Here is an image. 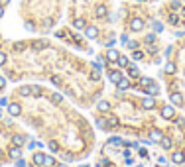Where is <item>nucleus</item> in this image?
Wrapping results in <instances>:
<instances>
[{
    "instance_id": "aec40b11",
    "label": "nucleus",
    "mask_w": 185,
    "mask_h": 167,
    "mask_svg": "<svg viewBox=\"0 0 185 167\" xmlns=\"http://www.w3.org/2000/svg\"><path fill=\"white\" fill-rule=\"evenodd\" d=\"M128 75H130V77H140L138 67H136V65H130V63H128Z\"/></svg>"
},
{
    "instance_id": "423d86ee",
    "label": "nucleus",
    "mask_w": 185,
    "mask_h": 167,
    "mask_svg": "<svg viewBox=\"0 0 185 167\" xmlns=\"http://www.w3.org/2000/svg\"><path fill=\"white\" fill-rule=\"evenodd\" d=\"M8 114L10 116H20L22 114V106L16 104V102H14V104H8Z\"/></svg>"
},
{
    "instance_id": "b1692460",
    "label": "nucleus",
    "mask_w": 185,
    "mask_h": 167,
    "mask_svg": "<svg viewBox=\"0 0 185 167\" xmlns=\"http://www.w3.org/2000/svg\"><path fill=\"white\" fill-rule=\"evenodd\" d=\"M61 100H63V96L59 94V93H53V94H51V102H53V104H59Z\"/></svg>"
},
{
    "instance_id": "6ab92c4d",
    "label": "nucleus",
    "mask_w": 185,
    "mask_h": 167,
    "mask_svg": "<svg viewBox=\"0 0 185 167\" xmlns=\"http://www.w3.org/2000/svg\"><path fill=\"white\" fill-rule=\"evenodd\" d=\"M106 124H108V128H118V118L116 116H110V118H106Z\"/></svg>"
},
{
    "instance_id": "4468645a",
    "label": "nucleus",
    "mask_w": 185,
    "mask_h": 167,
    "mask_svg": "<svg viewBox=\"0 0 185 167\" xmlns=\"http://www.w3.org/2000/svg\"><path fill=\"white\" fill-rule=\"evenodd\" d=\"M106 57H108V61H110V63H116V59L120 57V55H118L116 49H108V55Z\"/></svg>"
},
{
    "instance_id": "f8f14e48",
    "label": "nucleus",
    "mask_w": 185,
    "mask_h": 167,
    "mask_svg": "<svg viewBox=\"0 0 185 167\" xmlns=\"http://www.w3.org/2000/svg\"><path fill=\"white\" fill-rule=\"evenodd\" d=\"M95 14H97V18H106V14H108V10H106V6H97L95 8Z\"/></svg>"
},
{
    "instance_id": "c03bdc74",
    "label": "nucleus",
    "mask_w": 185,
    "mask_h": 167,
    "mask_svg": "<svg viewBox=\"0 0 185 167\" xmlns=\"http://www.w3.org/2000/svg\"><path fill=\"white\" fill-rule=\"evenodd\" d=\"M16 167H26V163L22 159H18V161H16Z\"/></svg>"
},
{
    "instance_id": "20e7f679",
    "label": "nucleus",
    "mask_w": 185,
    "mask_h": 167,
    "mask_svg": "<svg viewBox=\"0 0 185 167\" xmlns=\"http://www.w3.org/2000/svg\"><path fill=\"white\" fill-rule=\"evenodd\" d=\"M140 104H142L144 110H152V108L156 106V100H154V96H146V98H142V102H140Z\"/></svg>"
},
{
    "instance_id": "7c9ffc66",
    "label": "nucleus",
    "mask_w": 185,
    "mask_h": 167,
    "mask_svg": "<svg viewBox=\"0 0 185 167\" xmlns=\"http://www.w3.org/2000/svg\"><path fill=\"white\" fill-rule=\"evenodd\" d=\"M47 148H49L53 153H55V152H59V144H57V142H49V144H47Z\"/></svg>"
},
{
    "instance_id": "412c9836",
    "label": "nucleus",
    "mask_w": 185,
    "mask_h": 167,
    "mask_svg": "<svg viewBox=\"0 0 185 167\" xmlns=\"http://www.w3.org/2000/svg\"><path fill=\"white\" fill-rule=\"evenodd\" d=\"M73 26H75L77 30H85V28H87V24H85V20H83V18H77V20L73 22Z\"/></svg>"
},
{
    "instance_id": "7ed1b4c3",
    "label": "nucleus",
    "mask_w": 185,
    "mask_h": 167,
    "mask_svg": "<svg viewBox=\"0 0 185 167\" xmlns=\"http://www.w3.org/2000/svg\"><path fill=\"white\" fill-rule=\"evenodd\" d=\"M130 30H132V31L144 30V20L142 18H132V20H130Z\"/></svg>"
},
{
    "instance_id": "dca6fc26",
    "label": "nucleus",
    "mask_w": 185,
    "mask_h": 167,
    "mask_svg": "<svg viewBox=\"0 0 185 167\" xmlns=\"http://www.w3.org/2000/svg\"><path fill=\"white\" fill-rule=\"evenodd\" d=\"M160 144H161V148H164V149H171V138L170 136H164Z\"/></svg>"
},
{
    "instance_id": "49530a36",
    "label": "nucleus",
    "mask_w": 185,
    "mask_h": 167,
    "mask_svg": "<svg viewBox=\"0 0 185 167\" xmlns=\"http://www.w3.org/2000/svg\"><path fill=\"white\" fill-rule=\"evenodd\" d=\"M175 122L179 124V126H183V124H185V120H183V118H175Z\"/></svg>"
},
{
    "instance_id": "cd10ccee",
    "label": "nucleus",
    "mask_w": 185,
    "mask_h": 167,
    "mask_svg": "<svg viewBox=\"0 0 185 167\" xmlns=\"http://www.w3.org/2000/svg\"><path fill=\"white\" fill-rule=\"evenodd\" d=\"M152 28H154V31H156V34H160V31H164V26H161L160 22H154V24H152Z\"/></svg>"
},
{
    "instance_id": "393cba45",
    "label": "nucleus",
    "mask_w": 185,
    "mask_h": 167,
    "mask_svg": "<svg viewBox=\"0 0 185 167\" xmlns=\"http://www.w3.org/2000/svg\"><path fill=\"white\" fill-rule=\"evenodd\" d=\"M154 81L148 79V77H140V87H148V85H152Z\"/></svg>"
},
{
    "instance_id": "ddd939ff",
    "label": "nucleus",
    "mask_w": 185,
    "mask_h": 167,
    "mask_svg": "<svg viewBox=\"0 0 185 167\" xmlns=\"http://www.w3.org/2000/svg\"><path fill=\"white\" fill-rule=\"evenodd\" d=\"M116 89H118V90H126V89H130V81L122 77V79L116 83Z\"/></svg>"
},
{
    "instance_id": "39448f33",
    "label": "nucleus",
    "mask_w": 185,
    "mask_h": 167,
    "mask_svg": "<svg viewBox=\"0 0 185 167\" xmlns=\"http://www.w3.org/2000/svg\"><path fill=\"white\" fill-rule=\"evenodd\" d=\"M142 90H144L148 96H157V93H160V89H157L156 83H152V85H148V87H144Z\"/></svg>"
},
{
    "instance_id": "f257e3e1",
    "label": "nucleus",
    "mask_w": 185,
    "mask_h": 167,
    "mask_svg": "<svg viewBox=\"0 0 185 167\" xmlns=\"http://www.w3.org/2000/svg\"><path fill=\"white\" fill-rule=\"evenodd\" d=\"M161 118H166V120L175 118V106H173V104H166L164 108H161Z\"/></svg>"
},
{
    "instance_id": "a19ab883",
    "label": "nucleus",
    "mask_w": 185,
    "mask_h": 167,
    "mask_svg": "<svg viewBox=\"0 0 185 167\" xmlns=\"http://www.w3.org/2000/svg\"><path fill=\"white\" fill-rule=\"evenodd\" d=\"M170 22H171V24H177V22H179V18H177L175 14H173V16H170Z\"/></svg>"
},
{
    "instance_id": "a878e982",
    "label": "nucleus",
    "mask_w": 185,
    "mask_h": 167,
    "mask_svg": "<svg viewBox=\"0 0 185 167\" xmlns=\"http://www.w3.org/2000/svg\"><path fill=\"white\" fill-rule=\"evenodd\" d=\"M51 165H55V159L49 157V155H45V161H43V167H51Z\"/></svg>"
},
{
    "instance_id": "72a5a7b5",
    "label": "nucleus",
    "mask_w": 185,
    "mask_h": 167,
    "mask_svg": "<svg viewBox=\"0 0 185 167\" xmlns=\"http://www.w3.org/2000/svg\"><path fill=\"white\" fill-rule=\"evenodd\" d=\"M126 45H128L132 51H134V49H138V41H130V40H128V41H126Z\"/></svg>"
},
{
    "instance_id": "37998d69",
    "label": "nucleus",
    "mask_w": 185,
    "mask_h": 167,
    "mask_svg": "<svg viewBox=\"0 0 185 167\" xmlns=\"http://www.w3.org/2000/svg\"><path fill=\"white\" fill-rule=\"evenodd\" d=\"M120 41H122V44H126V41H128V35L122 34V35H120Z\"/></svg>"
},
{
    "instance_id": "c9c22d12",
    "label": "nucleus",
    "mask_w": 185,
    "mask_h": 167,
    "mask_svg": "<svg viewBox=\"0 0 185 167\" xmlns=\"http://www.w3.org/2000/svg\"><path fill=\"white\" fill-rule=\"evenodd\" d=\"M32 94L40 96V94H41V89H40V87H32Z\"/></svg>"
},
{
    "instance_id": "e433bc0d",
    "label": "nucleus",
    "mask_w": 185,
    "mask_h": 167,
    "mask_svg": "<svg viewBox=\"0 0 185 167\" xmlns=\"http://www.w3.org/2000/svg\"><path fill=\"white\" fill-rule=\"evenodd\" d=\"M24 47H26V44H22V41H20V44H16V45H14V51H22Z\"/></svg>"
},
{
    "instance_id": "ea45409f",
    "label": "nucleus",
    "mask_w": 185,
    "mask_h": 167,
    "mask_svg": "<svg viewBox=\"0 0 185 167\" xmlns=\"http://www.w3.org/2000/svg\"><path fill=\"white\" fill-rule=\"evenodd\" d=\"M4 63H6V55H4V53H2V51H0V67H2V65H4Z\"/></svg>"
},
{
    "instance_id": "9d476101",
    "label": "nucleus",
    "mask_w": 185,
    "mask_h": 167,
    "mask_svg": "<svg viewBox=\"0 0 185 167\" xmlns=\"http://www.w3.org/2000/svg\"><path fill=\"white\" fill-rule=\"evenodd\" d=\"M150 138H152V142H154V144H157V142H161L164 134H161V130H157V128H156V130L150 132Z\"/></svg>"
},
{
    "instance_id": "c756f323",
    "label": "nucleus",
    "mask_w": 185,
    "mask_h": 167,
    "mask_svg": "<svg viewBox=\"0 0 185 167\" xmlns=\"http://www.w3.org/2000/svg\"><path fill=\"white\" fill-rule=\"evenodd\" d=\"M164 71H166L167 75H171V73H175V65H173V63H167V65H166V69H164Z\"/></svg>"
},
{
    "instance_id": "79ce46f5",
    "label": "nucleus",
    "mask_w": 185,
    "mask_h": 167,
    "mask_svg": "<svg viewBox=\"0 0 185 167\" xmlns=\"http://www.w3.org/2000/svg\"><path fill=\"white\" fill-rule=\"evenodd\" d=\"M4 87H6V79L0 77V89H4Z\"/></svg>"
},
{
    "instance_id": "1a4fd4ad",
    "label": "nucleus",
    "mask_w": 185,
    "mask_h": 167,
    "mask_svg": "<svg viewBox=\"0 0 185 167\" xmlns=\"http://www.w3.org/2000/svg\"><path fill=\"white\" fill-rule=\"evenodd\" d=\"M122 77H124V73H120V71H110V73H108V81L114 83V85H116Z\"/></svg>"
},
{
    "instance_id": "9b49d317",
    "label": "nucleus",
    "mask_w": 185,
    "mask_h": 167,
    "mask_svg": "<svg viewBox=\"0 0 185 167\" xmlns=\"http://www.w3.org/2000/svg\"><path fill=\"white\" fill-rule=\"evenodd\" d=\"M43 161H45V155H43L41 152H36V153H34V163H36L37 167H43Z\"/></svg>"
},
{
    "instance_id": "2eb2a0df",
    "label": "nucleus",
    "mask_w": 185,
    "mask_h": 167,
    "mask_svg": "<svg viewBox=\"0 0 185 167\" xmlns=\"http://www.w3.org/2000/svg\"><path fill=\"white\" fill-rule=\"evenodd\" d=\"M97 108H99V112H108L110 110V104H108L106 100H101L99 104H97Z\"/></svg>"
},
{
    "instance_id": "4be33fe9",
    "label": "nucleus",
    "mask_w": 185,
    "mask_h": 167,
    "mask_svg": "<svg viewBox=\"0 0 185 167\" xmlns=\"http://www.w3.org/2000/svg\"><path fill=\"white\" fill-rule=\"evenodd\" d=\"M116 65H118V67H128V57L120 55V57L116 59Z\"/></svg>"
},
{
    "instance_id": "5701e85b",
    "label": "nucleus",
    "mask_w": 185,
    "mask_h": 167,
    "mask_svg": "<svg viewBox=\"0 0 185 167\" xmlns=\"http://www.w3.org/2000/svg\"><path fill=\"white\" fill-rule=\"evenodd\" d=\"M97 126L102 128V130H108V124H106V118H99L97 120Z\"/></svg>"
},
{
    "instance_id": "a211bd4d",
    "label": "nucleus",
    "mask_w": 185,
    "mask_h": 167,
    "mask_svg": "<svg viewBox=\"0 0 185 167\" xmlns=\"http://www.w3.org/2000/svg\"><path fill=\"white\" fill-rule=\"evenodd\" d=\"M20 153H22V152H20V148H18V145H14V148L8 152V155H10L12 159H18V157H20Z\"/></svg>"
},
{
    "instance_id": "a18cd8bd",
    "label": "nucleus",
    "mask_w": 185,
    "mask_h": 167,
    "mask_svg": "<svg viewBox=\"0 0 185 167\" xmlns=\"http://www.w3.org/2000/svg\"><path fill=\"white\" fill-rule=\"evenodd\" d=\"M140 155H142V157H146V155H148V152H146L144 148H140Z\"/></svg>"
},
{
    "instance_id": "f03ea898",
    "label": "nucleus",
    "mask_w": 185,
    "mask_h": 167,
    "mask_svg": "<svg viewBox=\"0 0 185 167\" xmlns=\"http://www.w3.org/2000/svg\"><path fill=\"white\" fill-rule=\"evenodd\" d=\"M170 102L173 106H185L183 104V94L181 93H170Z\"/></svg>"
},
{
    "instance_id": "2f4dec72",
    "label": "nucleus",
    "mask_w": 185,
    "mask_h": 167,
    "mask_svg": "<svg viewBox=\"0 0 185 167\" xmlns=\"http://www.w3.org/2000/svg\"><path fill=\"white\" fill-rule=\"evenodd\" d=\"M108 144H110V145H122V140L120 138H110V140H108Z\"/></svg>"
},
{
    "instance_id": "4c0bfd02",
    "label": "nucleus",
    "mask_w": 185,
    "mask_h": 167,
    "mask_svg": "<svg viewBox=\"0 0 185 167\" xmlns=\"http://www.w3.org/2000/svg\"><path fill=\"white\" fill-rule=\"evenodd\" d=\"M51 83L55 85V87H59V85H61V79H59V77H51Z\"/></svg>"
},
{
    "instance_id": "09e8293b",
    "label": "nucleus",
    "mask_w": 185,
    "mask_h": 167,
    "mask_svg": "<svg viewBox=\"0 0 185 167\" xmlns=\"http://www.w3.org/2000/svg\"><path fill=\"white\" fill-rule=\"evenodd\" d=\"M138 2H146V0H138Z\"/></svg>"
},
{
    "instance_id": "6e6552de",
    "label": "nucleus",
    "mask_w": 185,
    "mask_h": 167,
    "mask_svg": "<svg viewBox=\"0 0 185 167\" xmlns=\"http://www.w3.org/2000/svg\"><path fill=\"white\" fill-rule=\"evenodd\" d=\"M85 35L89 37V40H95V37L99 35V30H97L95 26H87V28H85Z\"/></svg>"
},
{
    "instance_id": "f3484780",
    "label": "nucleus",
    "mask_w": 185,
    "mask_h": 167,
    "mask_svg": "<svg viewBox=\"0 0 185 167\" xmlns=\"http://www.w3.org/2000/svg\"><path fill=\"white\" fill-rule=\"evenodd\" d=\"M24 142H26V138L20 136V134H18V136H12V144L18 145V148H20V145H24Z\"/></svg>"
},
{
    "instance_id": "58836bf2",
    "label": "nucleus",
    "mask_w": 185,
    "mask_h": 167,
    "mask_svg": "<svg viewBox=\"0 0 185 167\" xmlns=\"http://www.w3.org/2000/svg\"><path fill=\"white\" fill-rule=\"evenodd\" d=\"M154 40H156V37H154V34L146 35V44H154Z\"/></svg>"
},
{
    "instance_id": "f704fd0d",
    "label": "nucleus",
    "mask_w": 185,
    "mask_h": 167,
    "mask_svg": "<svg viewBox=\"0 0 185 167\" xmlns=\"http://www.w3.org/2000/svg\"><path fill=\"white\" fill-rule=\"evenodd\" d=\"M91 79H92V81H99V79H101V75H99V71H97V69L91 73Z\"/></svg>"
},
{
    "instance_id": "473e14b6",
    "label": "nucleus",
    "mask_w": 185,
    "mask_h": 167,
    "mask_svg": "<svg viewBox=\"0 0 185 167\" xmlns=\"http://www.w3.org/2000/svg\"><path fill=\"white\" fill-rule=\"evenodd\" d=\"M30 93H32L30 87H22V89H20V94H22V96H30Z\"/></svg>"
},
{
    "instance_id": "de8ad7c7",
    "label": "nucleus",
    "mask_w": 185,
    "mask_h": 167,
    "mask_svg": "<svg viewBox=\"0 0 185 167\" xmlns=\"http://www.w3.org/2000/svg\"><path fill=\"white\" fill-rule=\"evenodd\" d=\"M2 16H4V6L0 4V18H2Z\"/></svg>"
},
{
    "instance_id": "bb28decb",
    "label": "nucleus",
    "mask_w": 185,
    "mask_h": 167,
    "mask_svg": "<svg viewBox=\"0 0 185 167\" xmlns=\"http://www.w3.org/2000/svg\"><path fill=\"white\" fill-rule=\"evenodd\" d=\"M47 44H45V41H41V40H37V41H34V49H37V51H40V49H43V47H45Z\"/></svg>"
},
{
    "instance_id": "0eeeda50",
    "label": "nucleus",
    "mask_w": 185,
    "mask_h": 167,
    "mask_svg": "<svg viewBox=\"0 0 185 167\" xmlns=\"http://www.w3.org/2000/svg\"><path fill=\"white\" fill-rule=\"evenodd\" d=\"M171 161H173V163H177V165H181L183 161H185V153L183 152H173L171 153Z\"/></svg>"
},
{
    "instance_id": "c85d7f7f",
    "label": "nucleus",
    "mask_w": 185,
    "mask_h": 167,
    "mask_svg": "<svg viewBox=\"0 0 185 167\" xmlns=\"http://www.w3.org/2000/svg\"><path fill=\"white\" fill-rule=\"evenodd\" d=\"M142 57H144V53H142V51L134 49V53H132V59H134V61H140V59H142Z\"/></svg>"
}]
</instances>
